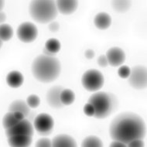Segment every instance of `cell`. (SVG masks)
Returning a JSON list of instances; mask_svg holds the SVG:
<instances>
[{
    "label": "cell",
    "mask_w": 147,
    "mask_h": 147,
    "mask_svg": "<svg viewBox=\"0 0 147 147\" xmlns=\"http://www.w3.org/2000/svg\"><path fill=\"white\" fill-rule=\"evenodd\" d=\"M31 70L37 81L42 83H51L60 76L61 63L56 57L40 54L33 61Z\"/></svg>",
    "instance_id": "obj_2"
},
{
    "label": "cell",
    "mask_w": 147,
    "mask_h": 147,
    "mask_svg": "<svg viewBox=\"0 0 147 147\" xmlns=\"http://www.w3.org/2000/svg\"><path fill=\"white\" fill-rule=\"evenodd\" d=\"M32 141V136H13L8 138V144L10 147H30Z\"/></svg>",
    "instance_id": "obj_14"
},
{
    "label": "cell",
    "mask_w": 147,
    "mask_h": 147,
    "mask_svg": "<svg viewBox=\"0 0 147 147\" xmlns=\"http://www.w3.org/2000/svg\"><path fill=\"white\" fill-rule=\"evenodd\" d=\"M127 147H145V144L142 140H136L127 144Z\"/></svg>",
    "instance_id": "obj_28"
},
{
    "label": "cell",
    "mask_w": 147,
    "mask_h": 147,
    "mask_svg": "<svg viewBox=\"0 0 147 147\" xmlns=\"http://www.w3.org/2000/svg\"><path fill=\"white\" fill-rule=\"evenodd\" d=\"M112 6L115 12L124 13L129 11L132 6V2L129 0H115L112 1Z\"/></svg>",
    "instance_id": "obj_18"
},
{
    "label": "cell",
    "mask_w": 147,
    "mask_h": 147,
    "mask_svg": "<svg viewBox=\"0 0 147 147\" xmlns=\"http://www.w3.org/2000/svg\"><path fill=\"white\" fill-rule=\"evenodd\" d=\"M105 79L101 71L90 69L85 71L81 78V84L87 91H98L104 85Z\"/></svg>",
    "instance_id": "obj_5"
},
{
    "label": "cell",
    "mask_w": 147,
    "mask_h": 147,
    "mask_svg": "<svg viewBox=\"0 0 147 147\" xmlns=\"http://www.w3.org/2000/svg\"><path fill=\"white\" fill-rule=\"evenodd\" d=\"M23 74L18 71H13L8 74L6 77V82L9 86L13 88H18L23 84Z\"/></svg>",
    "instance_id": "obj_16"
},
{
    "label": "cell",
    "mask_w": 147,
    "mask_h": 147,
    "mask_svg": "<svg viewBox=\"0 0 147 147\" xmlns=\"http://www.w3.org/2000/svg\"><path fill=\"white\" fill-rule=\"evenodd\" d=\"M13 114H14V116H15V118L17 119L18 121H22V120H23L24 119H26L25 116H24L23 113H21V112H13Z\"/></svg>",
    "instance_id": "obj_33"
},
{
    "label": "cell",
    "mask_w": 147,
    "mask_h": 147,
    "mask_svg": "<svg viewBox=\"0 0 147 147\" xmlns=\"http://www.w3.org/2000/svg\"><path fill=\"white\" fill-rule=\"evenodd\" d=\"M26 103L30 108L36 109L40 104V98L36 94H30L26 98Z\"/></svg>",
    "instance_id": "obj_24"
},
{
    "label": "cell",
    "mask_w": 147,
    "mask_h": 147,
    "mask_svg": "<svg viewBox=\"0 0 147 147\" xmlns=\"http://www.w3.org/2000/svg\"><path fill=\"white\" fill-rule=\"evenodd\" d=\"M31 18L36 23L46 24L53 22L57 16L58 11L56 2L52 0H35L29 6Z\"/></svg>",
    "instance_id": "obj_3"
},
{
    "label": "cell",
    "mask_w": 147,
    "mask_h": 147,
    "mask_svg": "<svg viewBox=\"0 0 147 147\" xmlns=\"http://www.w3.org/2000/svg\"><path fill=\"white\" fill-rule=\"evenodd\" d=\"M9 112H21L23 113L25 118H27L30 112V108L28 106L26 102H25L24 100L17 99L11 102V104L9 106Z\"/></svg>",
    "instance_id": "obj_15"
},
{
    "label": "cell",
    "mask_w": 147,
    "mask_h": 147,
    "mask_svg": "<svg viewBox=\"0 0 147 147\" xmlns=\"http://www.w3.org/2000/svg\"><path fill=\"white\" fill-rule=\"evenodd\" d=\"M35 147H52V142L48 138H41L36 142Z\"/></svg>",
    "instance_id": "obj_26"
},
{
    "label": "cell",
    "mask_w": 147,
    "mask_h": 147,
    "mask_svg": "<svg viewBox=\"0 0 147 147\" xmlns=\"http://www.w3.org/2000/svg\"><path fill=\"white\" fill-rule=\"evenodd\" d=\"M52 147H78L76 140L67 134H60L51 140Z\"/></svg>",
    "instance_id": "obj_13"
},
{
    "label": "cell",
    "mask_w": 147,
    "mask_h": 147,
    "mask_svg": "<svg viewBox=\"0 0 147 147\" xmlns=\"http://www.w3.org/2000/svg\"><path fill=\"white\" fill-rule=\"evenodd\" d=\"M19 122H20V121H18L17 119H16L13 112H9L3 116V125L5 129H8L11 127L14 126Z\"/></svg>",
    "instance_id": "obj_23"
},
{
    "label": "cell",
    "mask_w": 147,
    "mask_h": 147,
    "mask_svg": "<svg viewBox=\"0 0 147 147\" xmlns=\"http://www.w3.org/2000/svg\"><path fill=\"white\" fill-rule=\"evenodd\" d=\"M118 74L121 78H128L130 74V68L126 65L121 66L118 70Z\"/></svg>",
    "instance_id": "obj_25"
},
{
    "label": "cell",
    "mask_w": 147,
    "mask_h": 147,
    "mask_svg": "<svg viewBox=\"0 0 147 147\" xmlns=\"http://www.w3.org/2000/svg\"><path fill=\"white\" fill-rule=\"evenodd\" d=\"M130 86L137 90L146 88L147 71L144 65H136L130 69V74L128 78Z\"/></svg>",
    "instance_id": "obj_6"
},
{
    "label": "cell",
    "mask_w": 147,
    "mask_h": 147,
    "mask_svg": "<svg viewBox=\"0 0 147 147\" xmlns=\"http://www.w3.org/2000/svg\"><path fill=\"white\" fill-rule=\"evenodd\" d=\"M97 62H98V64L99 66L102 67H105L109 65V62H108V60H107L105 55H102V56L99 57Z\"/></svg>",
    "instance_id": "obj_30"
},
{
    "label": "cell",
    "mask_w": 147,
    "mask_h": 147,
    "mask_svg": "<svg viewBox=\"0 0 147 147\" xmlns=\"http://www.w3.org/2000/svg\"><path fill=\"white\" fill-rule=\"evenodd\" d=\"M18 39L23 43H32L38 36V30L31 22H24L18 26L16 31Z\"/></svg>",
    "instance_id": "obj_8"
},
{
    "label": "cell",
    "mask_w": 147,
    "mask_h": 147,
    "mask_svg": "<svg viewBox=\"0 0 147 147\" xmlns=\"http://www.w3.org/2000/svg\"><path fill=\"white\" fill-rule=\"evenodd\" d=\"M84 112L87 116L94 117V109L93 106L89 103H87L84 107Z\"/></svg>",
    "instance_id": "obj_27"
},
{
    "label": "cell",
    "mask_w": 147,
    "mask_h": 147,
    "mask_svg": "<svg viewBox=\"0 0 147 147\" xmlns=\"http://www.w3.org/2000/svg\"><path fill=\"white\" fill-rule=\"evenodd\" d=\"M6 20V15L4 12H0V25L3 24Z\"/></svg>",
    "instance_id": "obj_34"
},
{
    "label": "cell",
    "mask_w": 147,
    "mask_h": 147,
    "mask_svg": "<svg viewBox=\"0 0 147 147\" xmlns=\"http://www.w3.org/2000/svg\"><path fill=\"white\" fill-rule=\"evenodd\" d=\"M4 5H5V2H4V1H2V0H0V12H2V10L3 9Z\"/></svg>",
    "instance_id": "obj_36"
},
{
    "label": "cell",
    "mask_w": 147,
    "mask_h": 147,
    "mask_svg": "<svg viewBox=\"0 0 147 147\" xmlns=\"http://www.w3.org/2000/svg\"><path fill=\"white\" fill-rule=\"evenodd\" d=\"M94 26L99 30H106L111 26L112 18L106 13H98L94 20Z\"/></svg>",
    "instance_id": "obj_17"
},
{
    "label": "cell",
    "mask_w": 147,
    "mask_h": 147,
    "mask_svg": "<svg viewBox=\"0 0 147 147\" xmlns=\"http://www.w3.org/2000/svg\"><path fill=\"white\" fill-rule=\"evenodd\" d=\"M43 54H44V55H46V56H48V57H55V54L51 53V52L47 51L45 47L43 49Z\"/></svg>",
    "instance_id": "obj_35"
},
{
    "label": "cell",
    "mask_w": 147,
    "mask_h": 147,
    "mask_svg": "<svg viewBox=\"0 0 147 147\" xmlns=\"http://www.w3.org/2000/svg\"><path fill=\"white\" fill-rule=\"evenodd\" d=\"M61 45L60 41L57 39L51 38L47 40L45 43V48L51 53L56 55L57 53H58L61 50Z\"/></svg>",
    "instance_id": "obj_22"
},
{
    "label": "cell",
    "mask_w": 147,
    "mask_h": 147,
    "mask_svg": "<svg viewBox=\"0 0 147 147\" xmlns=\"http://www.w3.org/2000/svg\"><path fill=\"white\" fill-rule=\"evenodd\" d=\"M109 147H127V145L118 141H113L109 145Z\"/></svg>",
    "instance_id": "obj_32"
},
{
    "label": "cell",
    "mask_w": 147,
    "mask_h": 147,
    "mask_svg": "<svg viewBox=\"0 0 147 147\" xmlns=\"http://www.w3.org/2000/svg\"><path fill=\"white\" fill-rule=\"evenodd\" d=\"M61 102L63 105H71L75 100V94L71 89L64 88L61 93Z\"/></svg>",
    "instance_id": "obj_19"
},
{
    "label": "cell",
    "mask_w": 147,
    "mask_h": 147,
    "mask_svg": "<svg viewBox=\"0 0 147 147\" xmlns=\"http://www.w3.org/2000/svg\"><path fill=\"white\" fill-rule=\"evenodd\" d=\"M81 147H103V142L98 136H89L82 141Z\"/></svg>",
    "instance_id": "obj_20"
},
{
    "label": "cell",
    "mask_w": 147,
    "mask_h": 147,
    "mask_svg": "<svg viewBox=\"0 0 147 147\" xmlns=\"http://www.w3.org/2000/svg\"><path fill=\"white\" fill-rule=\"evenodd\" d=\"M88 103L91 104L94 108V117L96 119H106L114 114L109 92L97 91L90 96Z\"/></svg>",
    "instance_id": "obj_4"
},
{
    "label": "cell",
    "mask_w": 147,
    "mask_h": 147,
    "mask_svg": "<svg viewBox=\"0 0 147 147\" xmlns=\"http://www.w3.org/2000/svg\"><path fill=\"white\" fill-rule=\"evenodd\" d=\"M109 135L113 141L129 144L136 140H143L146 135V122L140 115L131 112L119 113L109 125Z\"/></svg>",
    "instance_id": "obj_1"
},
{
    "label": "cell",
    "mask_w": 147,
    "mask_h": 147,
    "mask_svg": "<svg viewBox=\"0 0 147 147\" xmlns=\"http://www.w3.org/2000/svg\"><path fill=\"white\" fill-rule=\"evenodd\" d=\"M84 56H85V57H86L87 59H89V60L94 58V51H93V50H91V49H88V50H87V51H85Z\"/></svg>",
    "instance_id": "obj_31"
},
{
    "label": "cell",
    "mask_w": 147,
    "mask_h": 147,
    "mask_svg": "<svg viewBox=\"0 0 147 147\" xmlns=\"http://www.w3.org/2000/svg\"><path fill=\"white\" fill-rule=\"evenodd\" d=\"M58 13L63 15H71L78 9V2L76 0H59L56 3Z\"/></svg>",
    "instance_id": "obj_12"
},
{
    "label": "cell",
    "mask_w": 147,
    "mask_h": 147,
    "mask_svg": "<svg viewBox=\"0 0 147 147\" xmlns=\"http://www.w3.org/2000/svg\"><path fill=\"white\" fill-rule=\"evenodd\" d=\"M63 87L61 85H55L51 87L46 94V100L49 106L55 109H61L63 107L61 102V93L63 90Z\"/></svg>",
    "instance_id": "obj_10"
},
{
    "label": "cell",
    "mask_w": 147,
    "mask_h": 147,
    "mask_svg": "<svg viewBox=\"0 0 147 147\" xmlns=\"http://www.w3.org/2000/svg\"><path fill=\"white\" fill-rule=\"evenodd\" d=\"M3 42L2 40H1V39H0V49H1V47H2V46H3Z\"/></svg>",
    "instance_id": "obj_37"
},
{
    "label": "cell",
    "mask_w": 147,
    "mask_h": 147,
    "mask_svg": "<svg viewBox=\"0 0 147 147\" xmlns=\"http://www.w3.org/2000/svg\"><path fill=\"white\" fill-rule=\"evenodd\" d=\"M13 36V30L10 25L7 23H3L0 25V39L4 41L9 40Z\"/></svg>",
    "instance_id": "obj_21"
},
{
    "label": "cell",
    "mask_w": 147,
    "mask_h": 147,
    "mask_svg": "<svg viewBox=\"0 0 147 147\" xmlns=\"http://www.w3.org/2000/svg\"><path fill=\"white\" fill-rule=\"evenodd\" d=\"M34 134V128L31 122L28 119H24L19 122L14 126L5 129V136L7 138L13 136H33Z\"/></svg>",
    "instance_id": "obj_9"
},
{
    "label": "cell",
    "mask_w": 147,
    "mask_h": 147,
    "mask_svg": "<svg viewBox=\"0 0 147 147\" xmlns=\"http://www.w3.org/2000/svg\"><path fill=\"white\" fill-rule=\"evenodd\" d=\"M109 64L112 67H119L125 61V53L119 47H113L107 51L105 54Z\"/></svg>",
    "instance_id": "obj_11"
},
{
    "label": "cell",
    "mask_w": 147,
    "mask_h": 147,
    "mask_svg": "<svg viewBox=\"0 0 147 147\" xmlns=\"http://www.w3.org/2000/svg\"><path fill=\"white\" fill-rule=\"evenodd\" d=\"M54 125V121L51 115L40 113L36 115L33 119V128L40 136H47L52 133Z\"/></svg>",
    "instance_id": "obj_7"
},
{
    "label": "cell",
    "mask_w": 147,
    "mask_h": 147,
    "mask_svg": "<svg viewBox=\"0 0 147 147\" xmlns=\"http://www.w3.org/2000/svg\"><path fill=\"white\" fill-rule=\"evenodd\" d=\"M48 28L49 30L52 32V33H57L59 30V29H60V24H59L58 22L53 21V22L49 23Z\"/></svg>",
    "instance_id": "obj_29"
}]
</instances>
